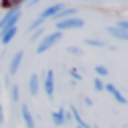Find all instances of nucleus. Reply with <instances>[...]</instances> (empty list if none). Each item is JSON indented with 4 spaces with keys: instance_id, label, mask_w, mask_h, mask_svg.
Returning <instances> with one entry per match:
<instances>
[{
    "instance_id": "nucleus-18",
    "label": "nucleus",
    "mask_w": 128,
    "mask_h": 128,
    "mask_svg": "<svg viewBox=\"0 0 128 128\" xmlns=\"http://www.w3.org/2000/svg\"><path fill=\"white\" fill-rule=\"evenodd\" d=\"M96 74H98V76H106V74H108V68H106V66H96Z\"/></svg>"
},
{
    "instance_id": "nucleus-4",
    "label": "nucleus",
    "mask_w": 128,
    "mask_h": 128,
    "mask_svg": "<svg viewBox=\"0 0 128 128\" xmlns=\"http://www.w3.org/2000/svg\"><path fill=\"white\" fill-rule=\"evenodd\" d=\"M84 26V20L78 18V16H72V18H66V20H58L56 22V28L58 30H74V28H82Z\"/></svg>"
},
{
    "instance_id": "nucleus-7",
    "label": "nucleus",
    "mask_w": 128,
    "mask_h": 128,
    "mask_svg": "<svg viewBox=\"0 0 128 128\" xmlns=\"http://www.w3.org/2000/svg\"><path fill=\"white\" fill-rule=\"evenodd\" d=\"M104 90H106V92H108V94H110L118 104H126V96H124V94H122L114 84H106V86H104Z\"/></svg>"
},
{
    "instance_id": "nucleus-16",
    "label": "nucleus",
    "mask_w": 128,
    "mask_h": 128,
    "mask_svg": "<svg viewBox=\"0 0 128 128\" xmlns=\"http://www.w3.org/2000/svg\"><path fill=\"white\" fill-rule=\"evenodd\" d=\"M92 86H94V90H96V92H102V90H104V82H102L100 78H94Z\"/></svg>"
},
{
    "instance_id": "nucleus-12",
    "label": "nucleus",
    "mask_w": 128,
    "mask_h": 128,
    "mask_svg": "<svg viewBox=\"0 0 128 128\" xmlns=\"http://www.w3.org/2000/svg\"><path fill=\"white\" fill-rule=\"evenodd\" d=\"M74 14H76V8H66V6H64V8L56 14V22H58V20H66V18H72Z\"/></svg>"
},
{
    "instance_id": "nucleus-17",
    "label": "nucleus",
    "mask_w": 128,
    "mask_h": 128,
    "mask_svg": "<svg viewBox=\"0 0 128 128\" xmlns=\"http://www.w3.org/2000/svg\"><path fill=\"white\" fill-rule=\"evenodd\" d=\"M86 44H88V46H100V48L104 46V42H102V40H94V38H88V40H86Z\"/></svg>"
},
{
    "instance_id": "nucleus-14",
    "label": "nucleus",
    "mask_w": 128,
    "mask_h": 128,
    "mask_svg": "<svg viewBox=\"0 0 128 128\" xmlns=\"http://www.w3.org/2000/svg\"><path fill=\"white\" fill-rule=\"evenodd\" d=\"M20 2H24V0H2L0 6L6 10H12V8H20Z\"/></svg>"
},
{
    "instance_id": "nucleus-9",
    "label": "nucleus",
    "mask_w": 128,
    "mask_h": 128,
    "mask_svg": "<svg viewBox=\"0 0 128 128\" xmlns=\"http://www.w3.org/2000/svg\"><path fill=\"white\" fill-rule=\"evenodd\" d=\"M20 112H22V120H24V124H26V128H34V116H32V112H30V108H28V104H22V108H20Z\"/></svg>"
},
{
    "instance_id": "nucleus-24",
    "label": "nucleus",
    "mask_w": 128,
    "mask_h": 128,
    "mask_svg": "<svg viewBox=\"0 0 128 128\" xmlns=\"http://www.w3.org/2000/svg\"><path fill=\"white\" fill-rule=\"evenodd\" d=\"M38 2H40V0H30V6H36Z\"/></svg>"
},
{
    "instance_id": "nucleus-20",
    "label": "nucleus",
    "mask_w": 128,
    "mask_h": 128,
    "mask_svg": "<svg viewBox=\"0 0 128 128\" xmlns=\"http://www.w3.org/2000/svg\"><path fill=\"white\" fill-rule=\"evenodd\" d=\"M40 36H44V30L40 28V30H34V34L30 36V40H36V38H40Z\"/></svg>"
},
{
    "instance_id": "nucleus-1",
    "label": "nucleus",
    "mask_w": 128,
    "mask_h": 128,
    "mask_svg": "<svg viewBox=\"0 0 128 128\" xmlns=\"http://www.w3.org/2000/svg\"><path fill=\"white\" fill-rule=\"evenodd\" d=\"M62 8H64V4H60V2H58V4H52V6H48V8H44V10L36 16V20L30 24V28H32V30H38V26H40L42 22H46V20L52 18V16H56Z\"/></svg>"
},
{
    "instance_id": "nucleus-6",
    "label": "nucleus",
    "mask_w": 128,
    "mask_h": 128,
    "mask_svg": "<svg viewBox=\"0 0 128 128\" xmlns=\"http://www.w3.org/2000/svg\"><path fill=\"white\" fill-rule=\"evenodd\" d=\"M44 92H46V96L54 94V72L52 70L44 72Z\"/></svg>"
},
{
    "instance_id": "nucleus-10",
    "label": "nucleus",
    "mask_w": 128,
    "mask_h": 128,
    "mask_svg": "<svg viewBox=\"0 0 128 128\" xmlns=\"http://www.w3.org/2000/svg\"><path fill=\"white\" fill-rule=\"evenodd\" d=\"M38 90H40V78H38V74H32L28 80V92H30V96H36Z\"/></svg>"
},
{
    "instance_id": "nucleus-22",
    "label": "nucleus",
    "mask_w": 128,
    "mask_h": 128,
    "mask_svg": "<svg viewBox=\"0 0 128 128\" xmlns=\"http://www.w3.org/2000/svg\"><path fill=\"white\" fill-rule=\"evenodd\" d=\"M70 76H72L74 80H80V72H78V70H74V68L70 70Z\"/></svg>"
},
{
    "instance_id": "nucleus-13",
    "label": "nucleus",
    "mask_w": 128,
    "mask_h": 128,
    "mask_svg": "<svg viewBox=\"0 0 128 128\" xmlns=\"http://www.w3.org/2000/svg\"><path fill=\"white\" fill-rule=\"evenodd\" d=\"M52 122H54L56 126H62V124H64V110H62V108L56 110V112H52Z\"/></svg>"
},
{
    "instance_id": "nucleus-15",
    "label": "nucleus",
    "mask_w": 128,
    "mask_h": 128,
    "mask_svg": "<svg viewBox=\"0 0 128 128\" xmlns=\"http://www.w3.org/2000/svg\"><path fill=\"white\" fill-rule=\"evenodd\" d=\"M18 98H20V88L14 84V86L10 88V100H12V102H18Z\"/></svg>"
},
{
    "instance_id": "nucleus-19",
    "label": "nucleus",
    "mask_w": 128,
    "mask_h": 128,
    "mask_svg": "<svg viewBox=\"0 0 128 128\" xmlns=\"http://www.w3.org/2000/svg\"><path fill=\"white\" fill-rule=\"evenodd\" d=\"M68 52H70V54H74V56H82V50H80V48H76V46H70V48H68Z\"/></svg>"
},
{
    "instance_id": "nucleus-8",
    "label": "nucleus",
    "mask_w": 128,
    "mask_h": 128,
    "mask_svg": "<svg viewBox=\"0 0 128 128\" xmlns=\"http://www.w3.org/2000/svg\"><path fill=\"white\" fill-rule=\"evenodd\" d=\"M16 32H18V28H16V26L2 30V32H0V42H2L4 46H6V44H10V42L14 40V36H16Z\"/></svg>"
},
{
    "instance_id": "nucleus-23",
    "label": "nucleus",
    "mask_w": 128,
    "mask_h": 128,
    "mask_svg": "<svg viewBox=\"0 0 128 128\" xmlns=\"http://www.w3.org/2000/svg\"><path fill=\"white\" fill-rule=\"evenodd\" d=\"M0 122H4V110H2V106H0Z\"/></svg>"
},
{
    "instance_id": "nucleus-2",
    "label": "nucleus",
    "mask_w": 128,
    "mask_h": 128,
    "mask_svg": "<svg viewBox=\"0 0 128 128\" xmlns=\"http://www.w3.org/2000/svg\"><path fill=\"white\" fill-rule=\"evenodd\" d=\"M62 40V32H50V34H46V36H42V40L38 42V46H36V54H44L46 50H50L56 42H60Z\"/></svg>"
},
{
    "instance_id": "nucleus-21",
    "label": "nucleus",
    "mask_w": 128,
    "mask_h": 128,
    "mask_svg": "<svg viewBox=\"0 0 128 128\" xmlns=\"http://www.w3.org/2000/svg\"><path fill=\"white\" fill-rule=\"evenodd\" d=\"M118 28H122L124 32H128V20H120L118 22Z\"/></svg>"
},
{
    "instance_id": "nucleus-5",
    "label": "nucleus",
    "mask_w": 128,
    "mask_h": 128,
    "mask_svg": "<svg viewBox=\"0 0 128 128\" xmlns=\"http://www.w3.org/2000/svg\"><path fill=\"white\" fill-rule=\"evenodd\" d=\"M22 58H24V50H18V52L12 56L10 66H8V76H14V74L18 72V68H20V64H22Z\"/></svg>"
},
{
    "instance_id": "nucleus-3",
    "label": "nucleus",
    "mask_w": 128,
    "mask_h": 128,
    "mask_svg": "<svg viewBox=\"0 0 128 128\" xmlns=\"http://www.w3.org/2000/svg\"><path fill=\"white\" fill-rule=\"evenodd\" d=\"M18 18H20V8H12V10H8V12L2 16V20H0V32L6 30V28L16 26Z\"/></svg>"
},
{
    "instance_id": "nucleus-11",
    "label": "nucleus",
    "mask_w": 128,
    "mask_h": 128,
    "mask_svg": "<svg viewBox=\"0 0 128 128\" xmlns=\"http://www.w3.org/2000/svg\"><path fill=\"white\" fill-rule=\"evenodd\" d=\"M106 32H108L110 36L118 38V40H128V32H124V30H122V28H118V26H108V28H106Z\"/></svg>"
}]
</instances>
